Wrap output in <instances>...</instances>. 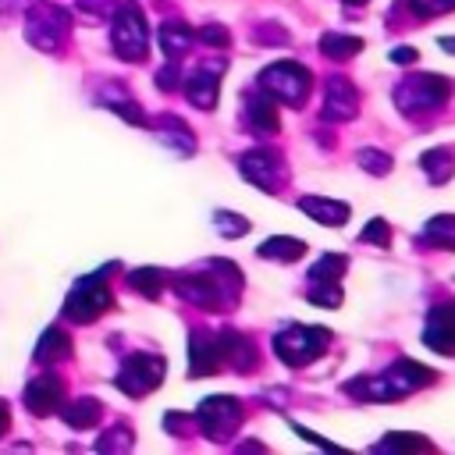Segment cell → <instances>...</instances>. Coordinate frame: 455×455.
Here are the masks:
<instances>
[{
    "label": "cell",
    "mask_w": 455,
    "mask_h": 455,
    "mask_svg": "<svg viewBox=\"0 0 455 455\" xmlns=\"http://www.w3.org/2000/svg\"><path fill=\"white\" fill-rule=\"evenodd\" d=\"M242 291V274L228 259H210L203 270L178 281V295L199 309H231Z\"/></svg>",
    "instance_id": "6da1fadb"
},
{
    "label": "cell",
    "mask_w": 455,
    "mask_h": 455,
    "mask_svg": "<svg viewBox=\"0 0 455 455\" xmlns=\"http://www.w3.org/2000/svg\"><path fill=\"white\" fill-rule=\"evenodd\" d=\"M259 85H263L274 100H281V103H288V107H302L306 96H309L313 75H309L299 60H277V64H270V68L259 71Z\"/></svg>",
    "instance_id": "7a4b0ae2"
},
{
    "label": "cell",
    "mask_w": 455,
    "mask_h": 455,
    "mask_svg": "<svg viewBox=\"0 0 455 455\" xmlns=\"http://www.w3.org/2000/svg\"><path fill=\"white\" fill-rule=\"evenodd\" d=\"M110 43L117 50V57L124 60H146L149 53V32H146V18L135 4H121L114 14V32Z\"/></svg>",
    "instance_id": "3957f363"
},
{
    "label": "cell",
    "mask_w": 455,
    "mask_h": 455,
    "mask_svg": "<svg viewBox=\"0 0 455 455\" xmlns=\"http://www.w3.org/2000/svg\"><path fill=\"white\" fill-rule=\"evenodd\" d=\"M110 270H114V267H107L103 274L82 277V281L71 288V295H68V302H64V316H68V320L89 323V320H96V316L110 306V288H107V274H110Z\"/></svg>",
    "instance_id": "277c9868"
},
{
    "label": "cell",
    "mask_w": 455,
    "mask_h": 455,
    "mask_svg": "<svg viewBox=\"0 0 455 455\" xmlns=\"http://www.w3.org/2000/svg\"><path fill=\"white\" fill-rule=\"evenodd\" d=\"M444 100H448V78L441 75H412L395 89V103L402 114L437 110Z\"/></svg>",
    "instance_id": "5b68a950"
},
{
    "label": "cell",
    "mask_w": 455,
    "mask_h": 455,
    "mask_svg": "<svg viewBox=\"0 0 455 455\" xmlns=\"http://www.w3.org/2000/svg\"><path fill=\"white\" fill-rule=\"evenodd\" d=\"M331 334L323 327H288L274 338V352L288 363V366H309L316 355H323Z\"/></svg>",
    "instance_id": "8992f818"
},
{
    "label": "cell",
    "mask_w": 455,
    "mask_h": 455,
    "mask_svg": "<svg viewBox=\"0 0 455 455\" xmlns=\"http://www.w3.org/2000/svg\"><path fill=\"white\" fill-rule=\"evenodd\" d=\"M160 380H164V359L153 355V352H135V355L124 359V366H121V373H117L114 384L128 398H142L153 387H160Z\"/></svg>",
    "instance_id": "52a82bcc"
},
{
    "label": "cell",
    "mask_w": 455,
    "mask_h": 455,
    "mask_svg": "<svg viewBox=\"0 0 455 455\" xmlns=\"http://www.w3.org/2000/svg\"><path fill=\"white\" fill-rule=\"evenodd\" d=\"M68 11L53 7V4H36L28 21H25V32H28V43L39 46V50H57L64 32H68Z\"/></svg>",
    "instance_id": "ba28073f"
},
{
    "label": "cell",
    "mask_w": 455,
    "mask_h": 455,
    "mask_svg": "<svg viewBox=\"0 0 455 455\" xmlns=\"http://www.w3.org/2000/svg\"><path fill=\"white\" fill-rule=\"evenodd\" d=\"M242 402L238 398H231V395H213V398H203V405L196 409V419H199V427L210 434V437H228L238 423H242Z\"/></svg>",
    "instance_id": "9c48e42d"
},
{
    "label": "cell",
    "mask_w": 455,
    "mask_h": 455,
    "mask_svg": "<svg viewBox=\"0 0 455 455\" xmlns=\"http://www.w3.org/2000/svg\"><path fill=\"white\" fill-rule=\"evenodd\" d=\"M238 171H242L245 181H252L263 192H277V185L284 178V167L270 149H252V153L238 156Z\"/></svg>",
    "instance_id": "30bf717a"
},
{
    "label": "cell",
    "mask_w": 455,
    "mask_h": 455,
    "mask_svg": "<svg viewBox=\"0 0 455 455\" xmlns=\"http://www.w3.org/2000/svg\"><path fill=\"white\" fill-rule=\"evenodd\" d=\"M380 380H384L387 398H398V395H409V391L434 384V370H427L423 363H412V359H398L387 373H380Z\"/></svg>",
    "instance_id": "8fae6325"
},
{
    "label": "cell",
    "mask_w": 455,
    "mask_h": 455,
    "mask_svg": "<svg viewBox=\"0 0 455 455\" xmlns=\"http://www.w3.org/2000/svg\"><path fill=\"white\" fill-rule=\"evenodd\" d=\"M60 402H64V380L60 377L43 373V377L28 380V387H25V409L32 416H50V412L60 409Z\"/></svg>",
    "instance_id": "7c38bea8"
},
{
    "label": "cell",
    "mask_w": 455,
    "mask_h": 455,
    "mask_svg": "<svg viewBox=\"0 0 455 455\" xmlns=\"http://www.w3.org/2000/svg\"><path fill=\"white\" fill-rule=\"evenodd\" d=\"M355 107H359V96H355V85L341 75H334L327 82V92H323V110L320 117L323 121H348L355 117Z\"/></svg>",
    "instance_id": "4fadbf2b"
},
{
    "label": "cell",
    "mask_w": 455,
    "mask_h": 455,
    "mask_svg": "<svg viewBox=\"0 0 455 455\" xmlns=\"http://www.w3.org/2000/svg\"><path fill=\"white\" fill-rule=\"evenodd\" d=\"M423 341H427L434 352L455 355V302L430 309L427 327H423Z\"/></svg>",
    "instance_id": "5bb4252c"
},
{
    "label": "cell",
    "mask_w": 455,
    "mask_h": 455,
    "mask_svg": "<svg viewBox=\"0 0 455 455\" xmlns=\"http://www.w3.org/2000/svg\"><path fill=\"white\" fill-rule=\"evenodd\" d=\"M220 338L213 331H192V345H188V373L192 377H206L220 366Z\"/></svg>",
    "instance_id": "9a60e30c"
},
{
    "label": "cell",
    "mask_w": 455,
    "mask_h": 455,
    "mask_svg": "<svg viewBox=\"0 0 455 455\" xmlns=\"http://www.w3.org/2000/svg\"><path fill=\"white\" fill-rule=\"evenodd\" d=\"M220 71H224V64H206V68H199V71H192L185 82H181V89H185V100L192 103V107H199V110H210V107H217V78H220Z\"/></svg>",
    "instance_id": "2e32d148"
},
{
    "label": "cell",
    "mask_w": 455,
    "mask_h": 455,
    "mask_svg": "<svg viewBox=\"0 0 455 455\" xmlns=\"http://www.w3.org/2000/svg\"><path fill=\"white\" fill-rule=\"evenodd\" d=\"M245 117H249V124L256 128V132H277L281 128V121H277V100L259 85V89H252L249 96H245Z\"/></svg>",
    "instance_id": "e0dca14e"
},
{
    "label": "cell",
    "mask_w": 455,
    "mask_h": 455,
    "mask_svg": "<svg viewBox=\"0 0 455 455\" xmlns=\"http://www.w3.org/2000/svg\"><path fill=\"white\" fill-rule=\"evenodd\" d=\"M217 338H220V359H224L228 366H235V370H242V373L256 366V345H252L245 334H238V331H220Z\"/></svg>",
    "instance_id": "ac0fdd59"
},
{
    "label": "cell",
    "mask_w": 455,
    "mask_h": 455,
    "mask_svg": "<svg viewBox=\"0 0 455 455\" xmlns=\"http://www.w3.org/2000/svg\"><path fill=\"white\" fill-rule=\"evenodd\" d=\"M299 206L313 217V220H320V224H331V228H338V224H345L348 220V206L345 203H338V199H316V196H302L299 199Z\"/></svg>",
    "instance_id": "d6986e66"
},
{
    "label": "cell",
    "mask_w": 455,
    "mask_h": 455,
    "mask_svg": "<svg viewBox=\"0 0 455 455\" xmlns=\"http://www.w3.org/2000/svg\"><path fill=\"white\" fill-rule=\"evenodd\" d=\"M71 355V338L60 331V327H50L43 331L39 345H36V363H60Z\"/></svg>",
    "instance_id": "ffe728a7"
},
{
    "label": "cell",
    "mask_w": 455,
    "mask_h": 455,
    "mask_svg": "<svg viewBox=\"0 0 455 455\" xmlns=\"http://www.w3.org/2000/svg\"><path fill=\"white\" fill-rule=\"evenodd\" d=\"M419 167L430 174V181H448L451 171H455V149H451V146L427 149V153L419 156Z\"/></svg>",
    "instance_id": "44dd1931"
},
{
    "label": "cell",
    "mask_w": 455,
    "mask_h": 455,
    "mask_svg": "<svg viewBox=\"0 0 455 455\" xmlns=\"http://www.w3.org/2000/svg\"><path fill=\"white\" fill-rule=\"evenodd\" d=\"M256 252H259V256H267V259H277V263H291V259H299V256L306 252V242L288 238V235H274V238L259 242V249H256Z\"/></svg>",
    "instance_id": "7402d4cb"
},
{
    "label": "cell",
    "mask_w": 455,
    "mask_h": 455,
    "mask_svg": "<svg viewBox=\"0 0 455 455\" xmlns=\"http://www.w3.org/2000/svg\"><path fill=\"white\" fill-rule=\"evenodd\" d=\"M419 242L423 245H434V249H455V217L451 213H441V217L427 220Z\"/></svg>",
    "instance_id": "603a6c76"
},
{
    "label": "cell",
    "mask_w": 455,
    "mask_h": 455,
    "mask_svg": "<svg viewBox=\"0 0 455 455\" xmlns=\"http://www.w3.org/2000/svg\"><path fill=\"white\" fill-rule=\"evenodd\" d=\"M156 43L167 57H181L188 46H192V28L181 25V21H167L160 32H156Z\"/></svg>",
    "instance_id": "cb8c5ba5"
},
{
    "label": "cell",
    "mask_w": 455,
    "mask_h": 455,
    "mask_svg": "<svg viewBox=\"0 0 455 455\" xmlns=\"http://www.w3.org/2000/svg\"><path fill=\"white\" fill-rule=\"evenodd\" d=\"M60 416H64L68 427L85 430V427L100 423V402H96V398H75V402H68V405L60 409Z\"/></svg>",
    "instance_id": "d4e9b609"
},
{
    "label": "cell",
    "mask_w": 455,
    "mask_h": 455,
    "mask_svg": "<svg viewBox=\"0 0 455 455\" xmlns=\"http://www.w3.org/2000/svg\"><path fill=\"white\" fill-rule=\"evenodd\" d=\"M320 50L331 57V60H345V57H355L363 50V39L359 36H345V32H327L320 39Z\"/></svg>",
    "instance_id": "484cf974"
},
{
    "label": "cell",
    "mask_w": 455,
    "mask_h": 455,
    "mask_svg": "<svg viewBox=\"0 0 455 455\" xmlns=\"http://www.w3.org/2000/svg\"><path fill=\"white\" fill-rule=\"evenodd\" d=\"M128 284H132L139 295L156 299V295L164 291V274H160V270H153V267H139V270H132V274H128Z\"/></svg>",
    "instance_id": "4316f807"
},
{
    "label": "cell",
    "mask_w": 455,
    "mask_h": 455,
    "mask_svg": "<svg viewBox=\"0 0 455 455\" xmlns=\"http://www.w3.org/2000/svg\"><path fill=\"white\" fill-rule=\"evenodd\" d=\"M160 124L167 128V132H164V139H167V142H171L178 153H192V149H196L192 132H188V128H185V124H181L174 114H164V121H160Z\"/></svg>",
    "instance_id": "83f0119b"
},
{
    "label": "cell",
    "mask_w": 455,
    "mask_h": 455,
    "mask_svg": "<svg viewBox=\"0 0 455 455\" xmlns=\"http://www.w3.org/2000/svg\"><path fill=\"white\" fill-rule=\"evenodd\" d=\"M355 164L366 171V174H387L391 171V156L384 149H373V146H363L355 153Z\"/></svg>",
    "instance_id": "f1b7e54d"
},
{
    "label": "cell",
    "mask_w": 455,
    "mask_h": 455,
    "mask_svg": "<svg viewBox=\"0 0 455 455\" xmlns=\"http://www.w3.org/2000/svg\"><path fill=\"white\" fill-rule=\"evenodd\" d=\"M345 274V256L331 252V256H320V263L309 267V277L313 281H338Z\"/></svg>",
    "instance_id": "f546056e"
},
{
    "label": "cell",
    "mask_w": 455,
    "mask_h": 455,
    "mask_svg": "<svg viewBox=\"0 0 455 455\" xmlns=\"http://www.w3.org/2000/svg\"><path fill=\"white\" fill-rule=\"evenodd\" d=\"M213 228H217L224 238H238V235H245L249 220L238 217V213H228V210H213Z\"/></svg>",
    "instance_id": "4dcf8cb0"
},
{
    "label": "cell",
    "mask_w": 455,
    "mask_h": 455,
    "mask_svg": "<svg viewBox=\"0 0 455 455\" xmlns=\"http://www.w3.org/2000/svg\"><path fill=\"white\" fill-rule=\"evenodd\" d=\"M409 448H430V441L427 437H416V434H387L380 444H377V451H409Z\"/></svg>",
    "instance_id": "1f68e13d"
},
{
    "label": "cell",
    "mask_w": 455,
    "mask_h": 455,
    "mask_svg": "<svg viewBox=\"0 0 455 455\" xmlns=\"http://www.w3.org/2000/svg\"><path fill=\"white\" fill-rule=\"evenodd\" d=\"M409 7L412 18H434V14H444L455 7V0H402Z\"/></svg>",
    "instance_id": "d6a6232c"
},
{
    "label": "cell",
    "mask_w": 455,
    "mask_h": 455,
    "mask_svg": "<svg viewBox=\"0 0 455 455\" xmlns=\"http://www.w3.org/2000/svg\"><path fill=\"white\" fill-rule=\"evenodd\" d=\"M309 302H316V306H341V291H338V284L334 281H327V284H320L316 291H309Z\"/></svg>",
    "instance_id": "836d02e7"
},
{
    "label": "cell",
    "mask_w": 455,
    "mask_h": 455,
    "mask_svg": "<svg viewBox=\"0 0 455 455\" xmlns=\"http://www.w3.org/2000/svg\"><path fill=\"white\" fill-rule=\"evenodd\" d=\"M363 242H373V245H387V242H391V228H387L380 217H373V220L366 224V231H363Z\"/></svg>",
    "instance_id": "e575fe53"
},
{
    "label": "cell",
    "mask_w": 455,
    "mask_h": 455,
    "mask_svg": "<svg viewBox=\"0 0 455 455\" xmlns=\"http://www.w3.org/2000/svg\"><path fill=\"white\" fill-rule=\"evenodd\" d=\"M128 444H132L128 427H114L110 437H100V441H96V448H103V451H110V448H128Z\"/></svg>",
    "instance_id": "d590c367"
},
{
    "label": "cell",
    "mask_w": 455,
    "mask_h": 455,
    "mask_svg": "<svg viewBox=\"0 0 455 455\" xmlns=\"http://www.w3.org/2000/svg\"><path fill=\"white\" fill-rule=\"evenodd\" d=\"M199 39L210 43V46H228V43H231V36H228L220 25H206V28L199 32Z\"/></svg>",
    "instance_id": "8d00e7d4"
},
{
    "label": "cell",
    "mask_w": 455,
    "mask_h": 455,
    "mask_svg": "<svg viewBox=\"0 0 455 455\" xmlns=\"http://www.w3.org/2000/svg\"><path fill=\"white\" fill-rule=\"evenodd\" d=\"M156 85H164V89H174V85H178V60H174V57H171L167 68L156 75Z\"/></svg>",
    "instance_id": "74e56055"
},
{
    "label": "cell",
    "mask_w": 455,
    "mask_h": 455,
    "mask_svg": "<svg viewBox=\"0 0 455 455\" xmlns=\"http://www.w3.org/2000/svg\"><path fill=\"white\" fill-rule=\"evenodd\" d=\"M416 57H419V53H416L412 46H395V50H391V60H395V64H412Z\"/></svg>",
    "instance_id": "f35d334b"
},
{
    "label": "cell",
    "mask_w": 455,
    "mask_h": 455,
    "mask_svg": "<svg viewBox=\"0 0 455 455\" xmlns=\"http://www.w3.org/2000/svg\"><path fill=\"white\" fill-rule=\"evenodd\" d=\"M78 4H82V7L89 11V14H107L114 0H78Z\"/></svg>",
    "instance_id": "ab89813d"
},
{
    "label": "cell",
    "mask_w": 455,
    "mask_h": 455,
    "mask_svg": "<svg viewBox=\"0 0 455 455\" xmlns=\"http://www.w3.org/2000/svg\"><path fill=\"white\" fill-rule=\"evenodd\" d=\"M7 423H11V409H7V402H0V434L7 430Z\"/></svg>",
    "instance_id": "60d3db41"
},
{
    "label": "cell",
    "mask_w": 455,
    "mask_h": 455,
    "mask_svg": "<svg viewBox=\"0 0 455 455\" xmlns=\"http://www.w3.org/2000/svg\"><path fill=\"white\" fill-rule=\"evenodd\" d=\"M441 50H448V53H455V39H441Z\"/></svg>",
    "instance_id": "b9f144b4"
},
{
    "label": "cell",
    "mask_w": 455,
    "mask_h": 455,
    "mask_svg": "<svg viewBox=\"0 0 455 455\" xmlns=\"http://www.w3.org/2000/svg\"><path fill=\"white\" fill-rule=\"evenodd\" d=\"M348 4H363V0H348Z\"/></svg>",
    "instance_id": "7bdbcfd3"
}]
</instances>
